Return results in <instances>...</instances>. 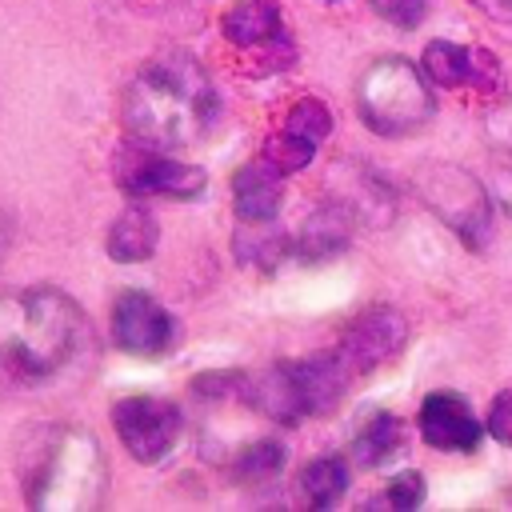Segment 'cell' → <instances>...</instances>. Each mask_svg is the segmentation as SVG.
<instances>
[{
	"mask_svg": "<svg viewBox=\"0 0 512 512\" xmlns=\"http://www.w3.org/2000/svg\"><path fill=\"white\" fill-rule=\"evenodd\" d=\"M232 244H236V256L244 264H256L260 272H272L292 256V240L276 228V220H240Z\"/></svg>",
	"mask_w": 512,
	"mask_h": 512,
	"instance_id": "cell-17",
	"label": "cell"
},
{
	"mask_svg": "<svg viewBox=\"0 0 512 512\" xmlns=\"http://www.w3.org/2000/svg\"><path fill=\"white\" fill-rule=\"evenodd\" d=\"M400 444H404L400 420H396L392 412H372V416L360 424V432L352 436L348 456H352V464H360V468H376V464H384L388 456H396Z\"/></svg>",
	"mask_w": 512,
	"mask_h": 512,
	"instance_id": "cell-18",
	"label": "cell"
},
{
	"mask_svg": "<svg viewBox=\"0 0 512 512\" xmlns=\"http://www.w3.org/2000/svg\"><path fill=\"white\" fill-rule=\"evenodd\" d=\"M240 384H244V372H200L192 380V392L204 400H216V396H240Z\"/></svg>",
	"mask_w": 512,
	"mask_h": 512,
	"instance_id": "cell-24",
	"label": "cell"
},
{
	"mask_svg": "<svg viewBox=\"0 0 512 512\" xmlns=\"http://www.w3.org/2000/svg\"><path fill=\"white\" fill-rule=\"evenodd\" d=\"M348 380H352V372L344 368V360L336 352H324V356H308V360L268 364L256 376H244L240 396L260 416L296 424L304 416L332 412L336 400L344 396Z\"/></svg>",
	"mask_w": 512,
	"mask_h": 512,
	"instance_id": "cell-4",
	"label": "cell"
},
{
	"mask_svg": "<svg viewBox=\"0 0 512 512\" xmlns=\"http://www.w3.org/2000/svg\"><path fill=\"white\" fill-rule=\"evenodd\" d=\"M108 464L100 440L84 428H56L28 472L24 500L44 512H88L104 500Z\"/></svg>",
	"mask_w": 512,
	"mask_h": 512,
	"instance_id": "cell-3",
	"label": "cell"
},
{
	"mask_svg": "<svg viewBox=\"0 0 512 512\" xmlns=\"http://www.w3.org/2000/svg\"><path fill=\"white\" fill-rule=\"evenodd\" d=\"M472 4L496 20H512V0H472Z\"/></svg>",
	"mask_w": 512,
	"mask_h": 512,
	"instance_id": "cell-27",
	"label": "cell"
},
{
	"mask_svg": "<svg viewBox=\"0 0 512 512\" xmlns=\"http://www.w3.org/2000/svg\"><path fill=\"white\" fill-rule=\"evenodd\" d=\"M284 468V444L280 440H248L236 448L228 472L236 484H264Z\"/></svg>",
	"mask_w": 512,
	"mask_h": 512,
	"instance_id": "cell-19",
	"label": "cell"
},
{
	"mask_svg": "<svg viewBox=\"0 0 512 512\" xmlns=\"http://www.w3.org/2000/svg\"><path fill=\"white\" fill-rule=\"evenodd\" d=\"M384 500H388L392 508H416V504L424 500V476H420V472H400V476L388 484Z\"/></svg>",
	"mask_w": 512,
	"mask_h": 512,
	"instance_id": "cell-25",
	"label": "cell"
},
{
	"mask_svg": "<svg viewBox=\"0 0 512 512\" xmlns=\"http://www.w3.org/2000/svg\"><path fill=\"white\" fill-rule=\"evenodd\" d=\"M344 488H348V468L336 456H320L300 472V492L312 508H332L344 496Z\"/></svg>",
	"mask_w": 512,
	"mask_h": 512,
	"instance_id": "cell-20",
	"label": "cell"
},
{
	"mask_svg": "<svg viewBox=\"0 0 512 512\" xmlns=\"http://www.w3.org/2000/svg\"><path fill=\"white\" fill-rule=\"evenodd\" d=\"M84 316L72 296L56 288L0 292V372L12 380L56 376L80 340Z\"/></svg>",
	"mask_w": 512,
	"mask_h": 512,
	"instance_id": "cell-2",
	"label": "cell"
},
{
	"mask_svg": "<svg viewBox=\"0 0 512 512\" xmlns=\"http://www.w3.org/2000/svg\"><path fill=\"white\" fill-rule=\"evenodd\" d=\"M368 4L396 28H416L428 12V0H368Z\"/></svg>",
	"mask_w": 512,
	"mask_h": 512,
	"instance_id": "cell-23",
	"label": "cell"
},
{
	"mask_svg": "<svg viewBox=\"0 0 512 512\" xmlns=\"http://www.w3.org/2000/svg\"><path fill=\"white\" fill-rule=\"evenodd\" d=\"M216 116V92L188 52L152 56L124 88V128L152 148H188Z\"/></svg>",
	"mask_w": 512,
	"mask_h": 512,
	"instance_id": "cell-1",
	"label": "cell"
},
{
	"mask_svg": "<svg viewBox=\"0 0 512 512\" xmlns=\"http://www.w3.org/2000/svg\"><path fill=\"white\" fill-rule=\"evenodd\" d=\"M424 68L404 56L372 60L356 80V112L376 136H408L432 120V92Z\"/></svg>",
	"mask_w": 512,
	"mask_h": 512,
	"instance_id": "cell-5",
	"label": "cell"
},
{
	"mask_svg": "<svg viewBox=\"0 0 512 512\" xmlns=\"http://www.w3.org/2000/svg\"><path fill=\"white\" fill-rule=\"evenodd\" d=\"M280 184H284V172L272 160L256 156V160L240 164L236 176H232V208H236V216L240 220H276L280 200H284Z\"/></svg>",
	"mask_w": 512,
	"mask_h": 512,
	"instance_id": "cell-13",
	"label": "cell"
},
{
	"mask_svg": "<svg viewBox=\"0 0 512 512\" xmlns=\"http://www.w3.org/2000/svg\"><path fill=\"white\" fill-rule=\"evenodd\" d=\"M280 128H288V132H296V136H304V140L320 144V140L332 132V112H328L320 100L304 96L300 104H292V112L284 116V124H280Z\"/></svg>",
	"mask_w": 512,
	"mask_h": 512,
	"instance_id": "cell-22",
	"label": "cell"
},
{
	"mask_svg": "<svg viewBox=\"0 0 512 512\" xmlns=\"http://www.w3.org/2000/svg\"><path fill=\"white\" fill-rule=\"evenodd\" d=\"M424 76L440 88H460V84H480V88H492L496 84V60L484 56V52H472V48H460L452 40H432L424 48V60H420Z\"/></svg>",
	"mask_w": 512,
	"mask_h": 512,
	"instance_id": "cell-12",
	"label": "cell"
},
{
	"mask_svg": "<svg viewBox=\"0 0 512 512\" xmlns=\"http://www.w3.org/2000/svg\"><path fill=\"white\" fill-rule=\"evenodd\" d=\"M420 436L440 452H472L480 444V420L456 392H432L420 404Z\"/></svg>",
	"mask_w": 512,
	"mask_h": 512,
	"instance_id": "cell-11",
	"label": "cell"
},
{
	"mask_svg": "<svg viewBox=\"0 0 512 512\" xmlns=\"http://www.w3.org/2000/svg\"><path fill=\"white\" fill-rule=\"evenodd\" d=\"M324 4H336V0H324Z\"/></svg>",
	"mask_w": 512,
	"mask_h": 512,
	"instance_id": "cell-28",
	"label": "cell"
},
{
	"mask_svg": "<svg viewBox=\"0 0 512 512\" xmlns=\"http://www.w3.org/2000/svg\"><path fill=\"white\" fill-rule=\"evenodd\" d=\"M220 32H224L228 44H236L244 52H256V48H264L268 40H276L284 32V20H280L276 0H236L220 16Z\"/></svg>",
	"mask_w": 512,
	"mask_h": 512,
	"instance_id": "cell-14",
	"label": "cell"
},
{
	"mask_svg": "<svg viewBox=\"0 0 512 512\" xmlns=\"http://www.w3.org/2000/svg\"><path fill=\"white\" fill-rule=\"evenodd\" d=\"M112 340L128 356H164L172 344V316L140 288H124L112 304Z\"/></svg>",
	"mask_w": 512,
	"mask_h": 512,
	"instance_id": "cell-9",
	"label": "cell"
},
{
	"mask_svg": "<svg viewBox=\"0 0 512 512\" xmlns=\"http://www.w3.org/2000/svg\"><path fill=\"white\" fill-rule=\"evenodd\" d=\"M404 336H408V324L396 308H368L348 324L336 356L344 360V368L352 376H360V372L388 364L404 348Z\"/></svg>",
	"mask_w": 512,
	"mask_h": 512,
	"instance_id": "cell-10",
	"label": "cell"
},
{
	"mask_svg": "<svg viewBox=\"0 0 512 512\" xmlns=\"http://www.w3.org/2000/svg\"><path fill=\"white\" fill-rule=\"evenodd\" d=\"M0 248H4V236H0Z\"/></svg>",
	"mask_w": 512,
	"mask_h": 512,
	"instance_id": "cell-29",
	"label": "cell"
},
{
	"mask_svg": "<svg viewBox=\"0 0 512 512\" xmlns=\"http://www.w3.org/2000/svg\"><path fill=\"white\" fill-rule=\"evenodd\" d=\"M348 236H352V212L340 208V204H328V208H320V212L308 216V224L292 240V256H300L308 264L328 260V256H336V252L348 248Z\"/></svg>",
	"mask_w": 512,
	"mask_h": 512,
	"instance_id": "cell-15",
	"label": "cell"
},
{
	"mask_svg": "<svg viewBox=\"0 0 512 512\" xmlns=\"http://www.w3.org/2000/svg\"><path fill=\"white\" fill-rule=\"evenodd\" d=\"M112 428H116V436L132 460L160 464L176 448L184 416L164 396H128V400L112 404Z\"/></svg>",
	"mask_w": 512,
	"mask_h": 512,
	"instance_id": "cell-8",
	"label": "cell"
},
{
	"mask_svg": "<svg viewBox=\"0 0 512 512\" xmlns=\"http://www.w3.org/2000/svg\"><path fill=\"white\" fill-rule=\"evenodd\" d=\"M420 192H424L428 208L452 232H460L468 244H484L488 224H492V208H488V196L472 172H460L452 164H436V168L420 172Z\"/></svg>",
	"mask_w": 512,
	"mask_h": 512,
	"instance_id": "cell-7",
	"label": "cell"
},
{
	"mask_svg": "<svg viewBox=\"0 0 512 512\" xmlns=\"http://www.w3.org/2000/svg\"><path fill=\"white\" fill-rule=\"evenodd\" d=\"M264 160H272L284 176H292V172H300V168H308L312 164V156H316V144L312 140H304V136H296V132H288V128H280V132H272L268 140H264V152H260Z\"/></svg>",
	"mask_w": 512,
	"mask_h": 512,
	"instance_id": "cell-21",
	"label": "cell"
},
{
	"mask_svg": "<svg viewBox=\"0 0 512 512\" xmlns=\"http://www.w3.org/2000/svg\"><path fill=\"white\" fill-rule=\"evenodd\" d=\"M488 432H492L504 448H512V388L492 400V408H488Z\"/></svg>",
	"mask_w": 512,
	"mask_h": 512,
	"instance_id": "cell-26",
	"label": "cell"
},
{
	"mask_svg": "<svg viewBox=\"0 0 512 512\" xmlns=\"http://www.w3.org/2000/svg\"><path fill=\"white\" fill-rule=\"evenodd\" d=\"M156 244H160V228H156L152 212L140 208V204L124 208V212L112 220L108 240H104V248H108V256H112L116 264H144V260L156 252Z\"/></svg>",
	"mask_w": 512,
	"mask_h": 512,
	"instance_id": "cell-16",
	"label": "cell"
},
{
	"mask_svg": "<svg viewBox=\"0 0 512 512\" xmlns=\"http://www.w3.org/2000/svg\"><path fill=\"white\" fill-rule=\"evenodd\" d=\"M112 180L128 196H164V200H196L208 188V172L200 164L168 160L164 148H152L140 140L116 148Z\"/></svg>",
	"mask_w": 512,
	"mask_h": 512,
	"instance_id": "cell-6",
	"label": "cell"
}]
</instances>
